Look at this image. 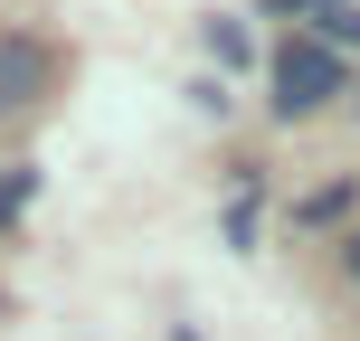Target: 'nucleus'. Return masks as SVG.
I'll return each mask as SVG.
<instances>
[{
	"label": "nucleus",
	"mask_w": 360,
	"mask_h": 341,
	"mask_svg": "<svg viewBox=\"0 0 360 341\" xmlns=\"http://www.w3.org/2000/svg\"><path fill=\"white\" fill-rule=\"evenodd\" d=\"M275 10H332V0H275Z\"/></svg>",
	"instance_id": "7"
},
{
	"label": "nucleus",
	"mask_w": 360,
	"mask_h": 341,
	"mask_svg": "<svg viewBox=\"0 0 360 341\" xmlns=\"http://www.w3.org/2000/svg\"><path fill=\"white\" fill-rule=\"evenodd\" d=\"M342 209H351V180H323V190L304 199V228H332V218H342Z\"/></svg>",
	"instance_id": "3"
},
{
	"label": "nucleus",
	"mask_w": 360,
	"mask_h": 341,
	"mask_svg": "<svg viewBox=\"0 0 360 341\" xmlns=\"http://www.w3.org/2000/svg\"><path fill=\"white\" fill-rule=\"evenodd\" d=\"M342 256H351V275H360V237H351V247H342Z\"/></svg>",
	"instance_id": "8"
},
{
	"label": "nucleus",
	"mask_w": 360,
	"mask_h": 341,
	"mask_svg": "<svg viewBox=\"0 0 360 341\" xmlns=\"http://www.w3.org/2000/svg\"><path fill=\"white\" fill-rule=\"evenodd\" d=\"M323 48H332V57L360 48V10H342V0H332V10H323Z\"/></svg>",
	"instance_id": "4"
},
{
	"label": "nucleus",
	"mask_w": 360,
	"mask_h": 341,
	"mask_svg": "<svg viewBox=\"0 0 360 341\" xmlns=\"http://www.w3.org/2000/svg\"><path fill=\"white\" fill-rule=\"evenodd\" d=\"M29 190H38V171H0V228L29 209Z\"/></svg>",
	"instance_id": "5"
},
{
	"label": "nucleus",
	"mask_w": 360,
	"mask_h": 341,
	"mask_svg": "<svg viewBox=\"0 0 360 341\" xmlns=\"http://www.w3.org/2000/svg\"><path fill=\"white\" fill-rule=\"evenodd\" d=\"M38 86H48V48H29V38H0V114L38 105Z\"/></svg>",
	"instance_id": "2"
},
{
	"label": "nucleus",
	"mask_w": 360,
	"mask_h": 341,
	"mask_svg": "<svg viewBox=\"0 0 360 341\" xmlns=\"http://www.w3.org/2000/svg\"><path fill=\"white\" fill-rule=\"evenodd\" d=\"M209 48L228 57V67H247V29H237V19H209Z\"/></svg>",
	"instance_id": "6"
},
{
	"label": "nucleus",
	"mask_w": 360,
	"mask_h": 341,
	"mask_svg": "<svg viewBox=\"0 0 360 341\" xmlns=\"http://www.w3.org/2000/svg\"><path fill=\"white\" fill-rule=\"evenodd\" d=\"M171 341H199V332H171Z\"/></svg>",
	"instance_id": "9"
},
{
	"label": "nucleus",
	"mask_w": 360,
	"mask_h": 341,
	"mask_svg": "<svg viewBox=\"0 0 360 341\" xmlns=\"http://www.w3.org/2000/svg\"><path fill=\"white\" fill-rule=\"evenodd\" d=\"M266 86H275V114H323L332 95H351V67L323 48V38H294V48H275Z\"/></svg>",
	"instance_id": "1"
}]
</instances>
